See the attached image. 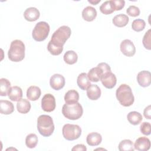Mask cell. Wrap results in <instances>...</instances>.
Segmentation results:
<instances>
[{
  "instance_id": "6da1fadb",
  "label": "cell",
  "mask_w": 151,
  "mask_h": 151,
  "mask_svg": "<svg viewBox=\"0 0 151 151\" xmlns=\"http://www.w3.org/2000/svg\"><path fill=\"white\" fill-rule=\"evenodd\" d=\"M71 34V28L67 25L60 27L52 35L48 42L47 49L53 55H60L63 50V45L70 38Z\"/></svg>"
},
{
  "instance_id": "7a4b0ae2",
  "label": "cell",
  "mask_w": 151,
  "mask_h": 151,
  "mask_svg": "<svg viewBox=\"0 0 151 151\" xmlns=\"http://www.w3.org/2000/svg\"><path fill=\"white\" fill-rule=\"evenodd\" d=\"M116 96L120 104L124 107L132 106L134 97L130 87L126 84H121L116 90Z\"/></svg>"
},
{
  "instance_id": "3957f363",
  "label": "cell",
  "mask_w": 151,
  "mask_h": 151,
  "mask_svg": "<svg viewBox=\"0 0 151 151\" xmlns=\"http://www.w3.org/2000/svg\"><path fill=\"white\" fill-rule=\"evenodd\" d=\"M37 126L38 132L44 137L50 136L55 128L52 117L46 114L40 115L38 117Z\"/></svg>"
},
{
  "instance_id": "277c9868",
  "label": "cell",
  "mask_w": 151,
  "mask_h": 151,
  "mask_svg": "<svg viewBox=\"0 0 151 151\" xmlns=\"http://www.w3.org/2000/svg\"><path fill=\"white\" fill-rule=\"evenodd\" d=\"M25 47L24 42L19 40H15L11 43L8 52L9 59L14 62H19L25 57Z\"/></svg>"
},
{
  "instance_id": "5b68a950",
  "label": "cell",
  "mask_w": 151,
  "mask_h": 151,
  "mask_svg": "<svg viewBox=\"0 0 151 151\" xmlns=\"http://www.w3.org/2000/svg\"><path fill=\"white\" fill-rule=\"evenodd\" d=\"M62 113L70 120H78L83 115V109L78 102L73 104H64L62 107Z\"/></svg>"
},
{
  "instance_id": "8992f818",
  "label": "cell",
  "mask_w": 151,
  "mask_h": 151,
  "mask_svg": "<svg viewBox=\"0 0 151 151\" xmlns=\"http://www.w3.org/2000/svg\"><path fill=\"white\" fill-rule=\"evenodd\" d=\"M50 30V27L47 22L45 21L38 22L32 30V38L36 41H42L47 38Z\"/></svg>"
},
{
  "instance_id": "52a82bcc",
  "label": "cell",
  "mask_w": 151,
  "mask_h": 151,
  "mask_svg": "<svg viewBox=\"0 0 151 151\" xmlns=\"http://www.w3.org/2000/svg\"><path fill=\"white\" fill-rule=\"evenodd\" d=\"M62 133L64 139L69 141H72L80 137L81 129L77 124H65L63 127Z\"/></svg>"
},
{
  "instance_id": "ba28073f",
  "label": "cell",
  "mask_w": 151,
  "mask_h": 151,
  "mask_svg": "<svg viewBox=\"0 0 151 151\" xmlns=\"http://www.w3.org/2000/svg\"><path fill=\"white\" fill-rule=\"evenodd\" d=\"M56 107L54 96L50 93L45 94L41 100V108L46 112L54 111Z\"/></svg>"
},
{
  "instance_id": "9c48e42d",
  "label": "cell",
  "mask_w": 151,
  "mask_h": 151,
  "mask_svg": "<svg viewBox=\"0 0 151 151\" xmlns=\"http://www.w3.org/2000/svg\"><path fill=\"white\" fill-rule=\"evenodd\" d=\"M121 52L127 57H132L136 52V48L133 42L128 39L124 40L120 43Z\"/></svg>"
},
{
  "instance_id": "30bf717a",
  "label": "cell",
  "mask_w": 151,
  "mask_h": 151,
  "mask_svg": "<svg viewBox=\"0 0 151 151\" xmlns=\"http://www.w3.org/2000/svg\"><path fill=\"white\" fill-rule=\"evenodd\" d=\"M102 84L107 88H113L116 84L117 78L116 76L111 71L103 74L100 78Z\"/></svg>"
},
{
  "instance_id": "8fae6325",
  "label": "cell",
  "mask_w": 151,
  "mask_h": 151,
  "mask_svg": "<svg viewBox=\"0 0 151 151\" xmlns=\"http://www.w3.org/2000/svg\"><path fill=\"white\" fill-rule=\"evenodd\" d=\"M65 81L63 76L60 74H53L50 79V84L55 90H60L65 86Z\"/></svg>"
},
{
  "instance_id": "7c38bea8",
  "label": "cell",
  "mask_w": 151,
  "mask_h": 151,
  "mask_svg": "<svg viewBox=\"0 0 151 151\" xmlns=\"http://www.w3.org/2000/svg\"><path fill=\"white\" fill-rule=\"evenodd\" d=\"M138 84L143 87L150 86L151 83V74L149 71L143 70L140 71L137 76Z\"/></svg>"
},
{
  "instance_id": "4fadbf2b",
  "label": "cell",
  "mask_w": 151,
  "mask_h": 151,
  "mask_svg": "<svg viewBox=\"0 0 151 151\" xmlns=\"http://www.w3.org/2000/svg\"><path fill=\"white\" fill-rule=\"evenodd\" d=\"M150 147V141L146 137L137 138L134 144V148L139 151H147Z\"/></svg>"
},
{
  "instance_id": "5bb4252c",
  "label": "cell",
  "mask_w": 151,
  "mask_h": 151,
  "mask_svg": "<svg viewBox=\"0 0 151 151\" xmlns=\"http://www.w3.org/2000/svg\"><path fill=\"white\" fill-rule=\"evenodd\" d=\"M40 15V11L35 7H29L25 9L24 12V18L29 22H32L37 20Z\"/></svg>"
},
{
  "instance_id": "9a60e30c",
  "label": "cell",
  "mask_w": 151,
  "mask_h": 151,
  "mask_svg": "<svg viewBox=\"0 0 151 151\" xmlns=\"http://www.w3.org/2000/svg\"><path fill=\"white\" fill-rule=\"evenodd\" d=\"M86 90L87 96L90 100H96L101 96V90L96 84H91Z\"/></svg>"
},
{
  "instance_id": "2e32d148",
  "label": "cell",
  "mask_w": 151,
  "mask_h": 151,
  "mask_svg": "<svg viewBox=\"0 0 151 151\" xmlns=\"http://www.w3.org/2000/svg\"><path fill=\"white\" fill-rule=\"evenodd\" d=\"M97 17L96 9L91 6H88L84 8L82 11L83 18L88 22H91L94 20Z\"/></svg>"
},
{
  "instance_id": "e0dca14e",
  "label": "cell",
  "mask_w": 151,
  "mask_h": 151,
  "mask_svg": "<svg viewBox=\"0 0 151 151\" xmlns=\"http://www.w3.org/2000/svg\"><path fill=\"white\" fill-rule=\"evenodd\" d=\"M103 74V71L99 67L97 66L90 70L87 74L88 78L90 81L98 82Z\"/></svg>"
},
{
  "instance_id": "ac0fdd59",
  "label": "cell",
  "mask_w": 151,
  "mask_h": 151,
  "mask_svg": "<svg viewBox=\"0 0 151 151\" xmlns=\"http://www.w3.org/2000/svg\"><path fill=\"white\" fill-rule=\"evenodd\" d=\"M101 135L97 132H91L89 133L86 137V142L90 146H98L101 143Z\"/></svg>"
},
{
  "instance_id": "d6986e66",
  "label": "cell",
  "mask_w": 151,
  "mask_h": 151,
  "mask_svg": "<svg viewBox=\"0 0 151 151\" xmlns=\"http://www.w3.org/2000/svg\"><path fill=\"white\" fill-rule=\"evenodd\" d=\"M9 99L13 101H18L22 97V89L17 86H12L10 88L8 93Z\"/></svg>"
},
{
  "instance_id": "ffe728a7",
  "label": "cell",
  "mask_w": 151,
  "mask_h": 151,
  "mask_svg": "<svg viewBox=\"0 0 151 151\" xmlns=\"http://www.w3.org/2000/svg\"><path fill=\"white\" fill-rule=\"evenodd\" d=\"M41 94V89L38 86H31L27 89V97L31 101L37 100Z\"/></svg>"
},
{
  "instance_id": "44dd1931",
  "label": "cell",
  "mask_w": 151,
  "mask_h": 151,
  "mask_svg": "<svg viewBox=\"0 0 151 151\" xmlns=\"http://www.w3.org/2000/svg\"><path fill=\"white\" fill-rule=\"evenodd\" d=\"M129 21V18L128 16L123 14H120L115 15L112 19L113 24L119 28L125 27L128 24Z\"/></svg>"
},
{
  "instance_id": "7402d4cb",
  "label": "cell",
  "mask_w": 151,
  "mask_h": 151,
  "mask_svg": "<svg viewBox=\"0 0 151 151\" xmlns=\"http://www.w3.org/2000/svg\"><path fill=\"white\" fill-rule=\"evenodd\" d=\"M77 83L80 88L83 90H86L91 85L90 81L89 80L87 74L82 73L80 74L77 79Z\"/></svg>"
},
{
  "instance_id": "603a6c76",
  "label": "cell",
  "mask_w": 151,
  "mask_h": 151,
  "mask_svg": "<svg viewBox=\"0 0 151 151\" xmlns=\"http://www.w3.org/2000/svg\"><path fill=\"white\" fill-rule=\"evenodd\" d=\"M14 110V106L12 103L6 100H0V111L2 114H10Z\"/></svg>"
},
{
  "instance_id": "cb8c5ba5",
  "label": "cell",
  "mask_w": 151,
  "mask_h": 151,
  "mask_svg": "<svg viewBox=\"0 0 151 151\" xmlns=\"http://www.w3.org/2000/svg\"><path fill=\"white\" fill-rule=\"evenodd\" d=\"M30 102L25 99H21L17 103V109L19 113L26 114L28 113L31 109Z\"/></svg>"
},
{
  "instance_id": "d4e9b609",
  "label": "cell",
  "mask_w": 151,
  "mask_h": 151,
  "mask_svg": "<svg viewBox=\"0 0 151 151\" xmlns=\"http://www.w3.org/2000/svg\"><path fill=\"white\" fill-rule=\"evenodd\" d=\"M79 100V94L75 90L68 91L64 96V101L67 104H73L77 103Z\"/></svg>"
},
{
  "instance_id": "484cf974",
  "label": "cell",
  "mask_w": 151,
  "mask_h": 151,
  "mask_svg": "<svg viewBox=\"0 0 151 151\" xmlns=\"http://www.w3.org/2000/svg\"><path fill=\"white\" fill-rule=\"evenodd\" d=\"M127 119L129 122L133 125H137L140 123L143 118L142 114L137 111H133L128 113Z\"/></svg>"
},
{
  "instance_id": "4316f807",
  "label": "cell",
  "mask_w": 151,
  "mask_h": 151,
  "mask_svg": "<svg viewBox=\"0 0 151 151\" xmlns=\"http://www.w3.org/2000/svg\"><path fill=\"white\" fill-rule=\"evenodd\" d=\"M63 59L67 64L72 65L77 61L78 55L75 51L73 50H69L65 52L63 56Z\"/></svg>"
},
{
  "instance_id": "83f0119b",
  "label": "cell",
  "mask_w": 151,
  "mask_h": 151,
  "mask_svg": "<svg viewBox=\"0 0 151 151\" xmlns=\"http://www.w3.org/2000/svg\"><path fill=\"white\" fill-rule=\"evenodd\" d=\"M11 88V83L8 80L5 78L0 79V95L6 96Z\"/></svg>"
},
{
  "instance_id": "f1b7e54d",
  "label": "cell",
  "mask_w": 151,
  "mask_h": 151,
  "mask_svg": "<svg viewBox=\"0 0 151 151\" xmlns=\"http://www.w3.org/2000/svg\"><path fill=\"white\" fill-rule=\"evenodd\" d=\"M119 150L120 151H133L134 150L133 143L129 139L122 140L119 144Z\"/></svg>"
},
{
  "instance_id": "f546056e",
  "label": "cell",
  "mask_w": 151,
  "mask_h": 151,
  "mask_svg": "<svg viewBox=\"0 0 151 151\" xmlns=\"http://www.w3.org/2000/svg\"><path fill=\"white\" fill-rule=\"evenodd\" d=\"M38 141L37 136L34 133H30L25 138V145L28 148L33 149L37 146Z\"/></svg>"
},
{
  "instance_id": "4dcf8cb0",
  "label": "cell",
  "mask_w": 151,
  "mask_h": 151,
  "mask_svg": "<svg viewBox=\"0 0 151 151\" xmlns=\"http://www.w3.org/2000/svg\"><path fill=\"white\" fill-rule=\"evenodd\" d=\"M100 11L104 15L111 14L114 11L110 1H107L104 2L100 6Z\"/></svg>"
},
{
  "instance_id": "1f68e13d",
  "label": "cell",
  "mask_w": 151,
  "mask_h": 151,
  "mask_svg": "<svg viewBox=\"0 0 151 151\" xmlns=\"http://www.w3.org/2000/svg\"><path fill=\"white\" fill-rule=\"evenodd\" d=\"M146 26L145 21L142 19H134L132 24V29L136 31L140 32L144 29Z\"/></svg>"
},
{
  "instance_id": "d6a6232c",
  "label": "cell",
  "mask_w": 151,
  "mask_h": 151,
  "mask_svg": "<svg viewBox=\"0 0 151 151\" xmlns=\"http://www.w3.org/2000/svg\"><path fill=\"white\" fill-rule=\"evenodd\" d=\"M150 41H151V30H150V29H149L145 33V34L143 36V40H142V42H143V45L144 47L149 50H150L151 49Z\"/></svg>"
},
{
  "instance_id": "836d02e7",
  "label": "cell",
  "mask_w": 151,
  "mask_h": 151,
  "mask_svg": "<svg viewBox=\"0 0 151 151\" xmlns=\"http://www.w3.org/2000/svg\"><path fill=\"white\" fill-rule=\"evenodd\" d=\"M140 9L139 8L135 6V5H130L127 9H126V13L131 17H136L137 16H139L140 14Z\"/></svg>"
},
{
  "instance_id": "e575fe53",
  "label": "cell",
  "mask_w": 151,
  "mask_h": 151,
  "mask_svg": "<svg viewBox=\"0 0 151 151\" xmlns=\"http://www.w3.org/2000/svg\"><path fill=\"white\" fill-rule=\"evenodd\" d=\"M140 130L142 134L144 135L148 136L151 132V125L149 122H143L142 123L140 127Z\"/></svg>"
},
{
  "instance_id": "d590c367",
  "label": "cell",
  "mask_w": 151,
  "mask_h": 151,
  "mask_svg": "<svg viewBox=\"0 0 151 151\" xmlns=\"http://www.w3.org/2000/svg\"><path fill=\"white\" fill-rule=\"evenodd\" d=\"M111 4L114 11H119L124 8L125 1L124 0H111Z\"/></svg>"
},
{
  "instance_id": "8d00e7d4",
  "label": "cell",
  "mask_w": 151,
  "mask_h": 151,
  "mask_svg": "<svg viewBox=\"0 0 151 151\" xmlns=\"http://www.w3.org/2000/svg\"><path fill=\"white\" fill-rule=\"evenodd\" d=\"M97 66L99 67L100 68H101V70L103 71V74L109 71H111V68L110 65L106 63H100L97 65Z\"/></svg>"
},
{
  "instance_id": "74e56055",
  "label": "cell",
  "mask_w": 151,
  "mask_h": 151,
  "mask_svg": "<svg viewBox=\"0 0 151 151\" xmlns=\"http://www.w3.org/2000/svg\"><path fill=\"white\" fill-rule=\"evenodd\" d=\"M72 151H86L87 150V148L86 147L85 145H83V144H78L76 146H74L72 149H71Z\"/></svg>"
},
{
  "instance_id": "f35d334b",
  "label": "cell",
  "mask_w": 151,
  "mask_h": 151,
  "mask_svg": "<svg viewBox=\"0 0 151 151\" xmlns=\"http://www.w3.org/2000/svg\"><path fill=\"white\" fill-rule=\"evenodd\" d=\"M150 105H149L147 106L145 110H144V116L147 119H151V116H150Z\"/></svg>"
},
{
  "instance_id": "ab89813d",
  "label": "cell",
  "mask_w": 151,
  "mask_h": 151,
  "mask_svg": "<svg viewBox=\"0 0 151 151\" xmlns=\"http://www.w3.org/2000/svg\"><path fill=\"white\" fill-rule=\"evenodd\" d=\"M88 2L91 3L93 5H96V4H97L98 3H99L100 2V0H96V1H95V0H88Z\"/></svg>"
}]
</instances>
